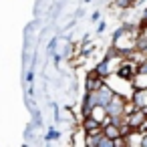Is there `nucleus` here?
<instances>
[{
  "mask_svg": "<svg viewBox=\"0 0 147 147\" xmlns=\"http://www.w3.org/2000/svg\"><path fill=\"white\" fill-rule=\"evenodd\" d=\"M99 147H115V139H111V137H107L103 133L101 139H99Z\"/></svg>",
  "mask_w": 147,
  "mask_h": 147,
  "instance_id": "11",
  "label": "nucleus"
},
{
  "mask_svg": "<svg viewBox=\"0 0 147 147\" xmlns=\"http://www.w3.org/2000/svg\"><path fill=\"white\" fill-rule=\"evenodd\" d=\"M103 30H105V22H101V24H99V28H97V32H103Z\"/></svg>",
  "mask_w": 147,
  "mask_h": 147,
  "instance_id": "15",
  "label": "nucleus"
},
{
  "mask_svg": "<svg viewBox=\"0 0 147 147\" xmlns=\"http://www.w3.org/2000/svg\"><path fill=\"white\" fill-rule=\"evenodd\" d=\"M103 131H105V135L107 137H111V139H117V137H121L123 133H121V125H117V123H107V125H103Z\"/></svg>",
  "mask_w": 147,
  "mask_h": 147,
  "instance_id": "9",
  "label": "nucleus"
},
{
  "mask_svg": "<svg viewBox=\"0 0 147 147\" xmlns=\"http://www.w3.org/2000/svg\"><path fill=\"white\" fill-rule=\"evenodd\" d=\"M55 139H59V131L57 129H51L47 133V141H55Z\"/></svg>",
  "mask_w": 147,
  "mask_h": 147,
  "instance_id": "12",
  "label": "nucleus"
},
{
  "mask_svg": "<svg viewBox=\"0 0 147 147\" xmlns=\"http://www.w3.org/2000/svg\"><path fill=\"white\" fill-rule=\"evenodd\" d=\"M117 93L109 87V85H103L99 91H97V99H99V105H103V107H107L109 103H111V99L115 97Z\"/></svg>",
  "mask_w": 147,
  "mask_h": 147,
  "instance_id": "6",
  "label": "nucleus"
},
{
  "mask_svg": "<svg viewBox=\"0 0 147 147\" xmlns=\"http://www.w3.org/2000/svg\"><path fill=\"white\" fill-rule=\"evenodd\" d=\"M125 105H127V99L121 97V95H115L105 109H107V113L111 117H119V115H125Z\"/></svg>",
  "mask_w": 147,
  "mask_h": 147,
  "instance_id": "4",
  "label": "nucleus"
},
{
  "mask_svg": "<svg viewBox=\"0 0 147 147\" xmlns=\"http://www.w3.org/2000/svg\"><path fill=\"white\" fill-rule=\"evenodd\" d=\"M125 119H127V123L133 127V131H141V129L145 127V123H147V113H145L143 109L137 107L133 113L125 115Z\"/></svg>",
  "mask_w": 147,
  "mask_h": 147,
  "instance_id": "2",
  "label": "nucleus"
},
{
  "mask_svg": "<svg viewBox=\"0 0 147 147\" xmlns=\"http://www.w3.org/2000/svg\"><path fill=\"white\" fill-rule=\"evenodd\" d=\"M99 105V99H97V91H87L85 97H83V105H81V115L83 117H89L93 113V109Z\"/></svg>",
  "mask_w": 147,
  "mask_h": 147,
  "instance_id": "3",
  "label": "nucleus"
},
{
  "mask_svg": "<svg viewBox=\"0 0 147 147\" xmlns=\"http://www.w3.org/2000/svg\"><path fill=\"white\" fill-rule=\"evenodd\" d=\"M131 101H133L139 109H143V107L147 105V89L135 87V91H133V95H131Z\"/></svg>",
  "mask_w": 147,
  "mask_h": 147,
  "instance_id": "7",
  "label": "nucleus"
},
{
  "mask_svg": "<svg viewBox=\"0 0 147 147\" xmlns=\"http://www.w3.org/2000/svg\"><path fill=\"white\" fill-rule=\"evenodd\" d=\"M103 85H105V79L99 77L95 71H91L87 75V79H85V91H99Z\"/></svg>",
  "mask_w": 147,
  "mask_h": 147,
  "instance_id": "5",
  "label": "nucleus"
},
{
  "mask_svg": "<svg viewBox=\"0 0 147 147\" xmlns=\"http://www.w3.org/2000/svg\"><path fill=\"white\" fill-rule=\"evenodd\" d=\"M115 75L119 77V79H123V81H135V77L139 75V65L135 63V61H123L121 63V67L115 71Z\"/></svg>",
  "mask_w": 147,
  "mask_h": 147,
  "instance_id": "1",
  "label": "nucleus"
},
{
  "mask_svg": "<svg viewBox=\"0 0 147 147\" xmlns=\"http://www.w3.org/2000/svg\"><path fill=\"white\" fill-rule=\"evenodd\" d=\"M101 135H103V133H101ZM101 135H85V145H87V147H99Z\"/></svg>",
  "mask_w": 147,
  "mask_h": 147,
  "instance_id": "10",
  "label": "nucleus"
},
{
  "mask_svg": "<svg viewBox=\"0 0 147 147\" xmlns=\"http://www.w3.org/2000/svg\"><path fill=\"white\" fill-rule=\"evenodd\" d=\"M141 28H147V8H143L141 12Z\"/></svg>",
  "mask_w": 147,
  "mask_h": 147,
  "instance_id": "13",
  "label": "nucleus"
},
{
  "mask_svg": "<svg viewBox=\"0 0 147 147\" xmlns=\"http://www.w3.org/2000/svg\"><path fill=\"white\" fill-rule=\"evenodd\" d=\"M99 77H103V79H107L109 75H111V57H105L101 63H97L95 65V69H93Z\"/></svg>",
  "mask_w": 147,
  "mask_h": 147,
  "instance_id": "8",
  "label": "nucleus"
},
{
  "mask_svg": "<svg viewBox=\"0 0 147 147\" xmlns=\"http://www.w3.org/2000/svg\"><path fill=\"white\" fill-rule=\"evenodd\" d=\"M32 79H34V75H32V71H28V75H26V81H28V83H30V81H32Z\"/></svg>",
  "mask_w": 147,
  "mask_h": 147,
  "instance_id": "14",
  "label": "nucleus"
}]
</instances>
